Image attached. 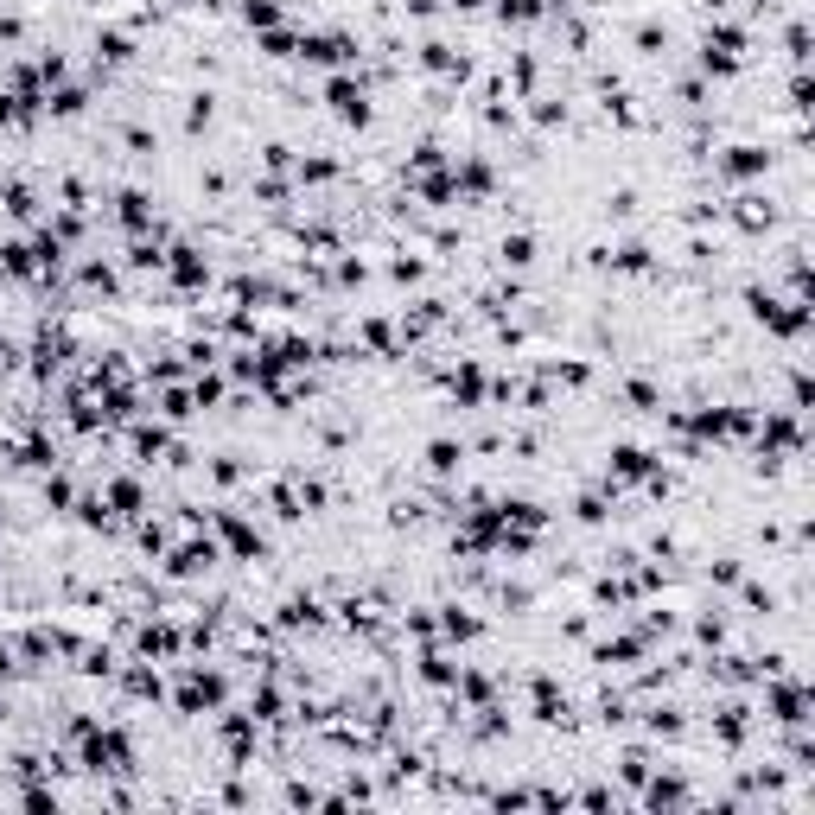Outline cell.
<instances>
[{
    "label": "cell",
    "mask_w": 815,
    "mask_h": 815,
    "mask_svg": "<svg viewBox=\"0 0 815 815\" xmlns=\"http://www.w3.org/2000/svg\"><path fill=\"white\" fill-rule=\"evenodd\" d=\"M102 504H109L115 516H141V510H147V497H141V484H134V478H109Z\"/></svg>",
    "instance_id": "obj_13"
},
{
    "label": "cell",
    "mask_w": 815,
    "mask_h": 815,
    "mask_svg": "<svg viewBox=\"0 0 815 815\" xmlns=\"http://www.w3.org/2000/svg\"><path fill=\"white\" fill-rule=\"evenodd\" d=\"M223 675L217 669H204V663H192L185 669V682H179V714H204V707H223Z\"/></svg>",
    "instance_id": "obj_4"
},
{
    "label": "cell",
    "mask_w": 815,
    "mask_h": 815,
    "mask_svg": "<svg viewBox=\"0 0 815 815\" xmlns=\"http://www.w3.org/2000/svg\"><path fill=\"white\" fill-rule=\"evenodd\" d=\"M535 720L567 726V695H554V682H548V675H535Z\"/></svg>",
    "instance_id": "obj_17"
},
{
    "label": "cell",
    "mask_w": 815,
    "mask_h": 815,
    "mask_svg": "<svg viewBox=\"0 0 815 815\" xmlns=\"http://www.w3.org/2000/svg\"><path fill=\"white\" fill-rule=\"evenodd\" d=\"M121 688H128L134 701H160L166 695V682H160V669H153V663H134L128 675H121Z\"/></svg>",
    "instance_id": "obj_15"
},
{
    "label": "cell",
    "mask_w": 815,
    "mask_h": 815,
    "mask_svg": "<svg viewBox=\"0 0 815 815\" xmlns=\"http://www.w3.org/2000/svg\"><path fill=\"white\" fill-rule=\"evenodd\" d=\"M695 796H688L682 777H669V771H650L644 777V809H688Z\"/></svg>",
    "instance_id": "obj_7"
},
{
    "label": "cell",
    "mask_w": 815,
    "mask_h": 815,
    "mask_svg": "<svg viewBox=\"0 0 815 815\" xmlns=\"http://www.w3.org/2000/svg\"><path fill=\"white\" fill-rule=\"evenodd\" d=\"M242 20H249V26H281V0H242Z\"/></svg>",
    "instance_id": "obj_22"
},
{
    "label": "cell",
    "mask_w": 815,
    "mask_h": 815,
    "mask_svg": "<svg viewBox=\"0 0 815 815\" xmlns=\"http://www.w3.org/2000/svg\"><path fill=\"white\" fill-rule=\"evenodd\" d=\"M695 637H701L707 650H720V644H726V624H720V618H701V624H695Z\"/></svg>",
    "instance_id": "obj_25"
},
{
    "label": "cell",
    "mask_w": 815,
    "mask_h": 815,
    "mask_svg": "<svg viewBox=\"0 0 815 815\" xmlns=\"http://www.w3.org/2000/svg\"><path fill=\"white\" fill-rule=\"evenodd\" d=\"M771 172V147H726L720 153V179H765Z\"/></svg>",
    "instance_id": "obj_6"
},
{
    "label": "cell",
    "mask_w": 815,
    "mask_h": 815,
    "mask_svg": "<svg viewBox=\"0 0 815 815\" xmlns=\"http://www.w3.org/2000/svg\"><path fill=\"white\" fill-rule=\"evenodd\" d=\"M96 58L128 64V58H134V39H128V32H96Z\"/></svg>",
    "instance_id": "obj_20"
},
{
    "label": "cell",
    "mask_w": 815,
    "mask_h": 815,
    "mask_svg": "<svg viewBox=\"0 0 815 815\" xmlns=\"http://www.w3.org/2000/svg\"><path fill=\"white\" fill-rule=\"evenodd\" d=\"M765 714H771L777 726H790V733H803V726H809V688H803V682H784V675H771Z\"/></svg>",
    "instance_id": "obj_3"
},
{
    "label": "cell",
    "mask_w": 815,
    "mask_h": 815,
    "mask_svg": "<svg viewBox=\"0 0 815 815\" xmlns=\"http://www.w3.org/2000/svg\"><path fill=\"white\" fill-rule=\"evenodd\" d=\"M71 739H77V765L90 771V777H121V771H134V745H128V733H121V726L77 720Z\"/></svg>",
    "instance_id": "obj_1"
},
{
    "label": "cell",
    "mask_w": 815,
    "mask_h": 815,
    "mask_svg": "<svg viewBox=\"0 0 815 815\" xmlns=\"http://www.w3.org/2000/svg\"><path fill=\"white\" fill-rule=\"evenodd\" d=\"M217 561V542L204 535V542H185V548H172V561H166V574H179V580H192V574H204V567Z\"/></svg>",
    "instance_id": "obj_10"
},
{
    "label": "cell",
    "mask_w": 815,
    "mask_h": 815,
    "mask_svg": "<svg viewBox=\"0 0 815 815\" xmlns=\"http://www.w3.org/2000/svg\"><path fill=\"white\" fill-rule=\"evenodd\" d=\"M141 656H179V631H172V624H147L141 631Z\"/></svg>",
    "instance_id": "obj_19"
},
{
    "label": "cell",
    "mask_w": 815,
    "mask_h": 815,
    "mask_svg": "<svg viewBox=\"0 0 815 815\" xmlns=\"http://www.w3.org/2000/svg\"><path fill=\"white\" fill-rule=\"evenodd\" d=\"M446 389H453V395H459L465 408H478L484 395H491V389H484V370H478V363H459V370L446 376Z\"/></svg>",
    "instance_id": "obj_14"
},
{
    "label": "cell",
    "mask_w": 815,
    "mask_h": 815,
    "mask_svg": "<svg viewBox=\"0 0 815 815\" xmlns=\"http://www.w3.org/2000/svg\"><path fill=\"white\" fill-rule=\"evenodd\" d=\"M77 504V484L71 478H45V510H71Z\"/></svg>",
    "instance_id": "obj_23"
},
{
    "label": "cell",
    "mask_w": 815,
    "mask_h": 815,
    "mask_svg": "<svg viewBox=\"0 0 815 815\" xmlns=\"http://www.w3.org/2000/svg\"><path fill=\"white\" fill-rule=\"evenodd\" d=\"M325 102H332V115L338 121H351V128H370V96H363V83L357 77H332V83H325Z\"/></svg>",
    "instance_id": "obj_5"
},
{
    "label": "cell",
    "mask_w": 815,
    "mask_h": 815,
    "mask_svg": "<svg viewBox=\"0 0 815 815\" xmlns=\"http://www.w3.org/2000/svg\"><path fill=\"white\" fill-rule=\"evenodd\" d=\"M166 268H172V281H179V287H204V281H211V262H204L198 249H172Z\"/></svg>",
    "instance_id": "obj_11"
},
{
    "label": "cell",
    "mask_w": 815,
    "mask_h": 815,
    "mask_svg": "<svg viewBox=\"0 0 815 815\" xmlns=\"http://www.w3.org/2000/svg\"><path fill=\"white\" fill-rule=\"evenodd\" d=\"M427 465H433L440 478H453L459 465H465V440H433V446H427Z\"/></svg>",
    "instance_id": "obj_18"
},
{
    "label": "cell",
    "mask_w": 815,
    "mask_h": 815,
    "mask_svg": "<svg viewBox=\"0 0 815 815\" xmlns=\"http://www.w3.org/2000/svg\"><path fill=\"white\" fill-rule=\"evenodd\" d=\"M745 45H752V32H745V26L714 20V26H707V39H701V71L707 77H733L739 64H745Z\"/></svg>",
    "instance_id": "obj_2"
},
{
    "label": "cell",
    "mask_w": 815,
    "mask_h": 815,
    "mask_svg": "<svg viewBox=\"0 0 815 815\" xmlns=\"http://www.w3.org/2000/svg\"><path fill=\"white\" fill-rule=\"evenodd\" d=\"M714 739L726 745V752H739V745L752 739V707H745V701H733V707H720V714H714Z\"/></svg>",
    "instance_id": "obj_9"
},
{
    "label": "cell",
    "mask_w": 815,
    "mask_h": 815,
    "mask_svg": "<svg viewBox=\"0 0 815 815\" xmlns=\"http://www.w3.org/2000/svg\"><path fill=\"white\" fill-rule=\"evenodd\" d=\"M612 268L618 274H650V249H644V242H624V249L612 255Z\"/></svg>",
    "instance_id": "obj_21"
},
{
    "label": "cell",
    "mask_w": 815,
    "mask_h": 815,
    "mask_svg": "<svg viewBox=\"0 0 815 815\" xmlns=\"http://www.w3.org/2000/svg\"><path fill=\"white\" fill-rule=\"evenodd\" d=\"M497 255H504L510 268H529V262H535V242H529V236H504V249H497Z\"/></svg>",
    "instance_id": "obj_24"
},
{
    "label": "cell",
    "mask_w": 815,
    "mask_h": 815,
    "mask_svg": "<svg viewBox=\"0 0 815 815\" xmlns=\"http://www.w3.org/2000/svg\"><path fill=\"white\" fill-rule=\"evenodd\" d=\"M0 523H7V510H0Z\"/></svg>",
    "instance_id": "obj_26"
},
{
    "label": "cell",
    "mask_w": 815,
    "mask_h": 815,
    "mask_svg": "<svg viewBox=\"0 0 815 815\" xmlns=\"http://www.w3.org/2000/svg\"><path fill=\"white\" fill-rule=\"evenodd\" d=\"M217 535L230 542V554L236 561H262V535H255L242 516H230V510H217Z\"/></svg>",
    "instance_id": "obj_8"
},
{
    "label": "cell",
    "mask_w": 815,
    "mask_h": 815,
    "mask_svg": "<svg viewBox=\"0 0 815 815\" xmlns=\"http://www.w3.org/2000/svg\"><path fill=\"white\" fill-rule=\"evenodd\" d=\"M128 446H134V459H147V465H153V459H160V453H166V446H172V433H166L160 421H153V427L141 421V427H134V433H128Z\"/></svg>",
    "instance_id": "obj_16"
},
{
    "label": "cell",
    "mask_w": 815,
    "mask_h": 815,
    "mask_svg": "<svg viewBox=\"0 0 815 815\" xmlns=\"http://www.w3.org/2000/svg\"><path fill=\"white\" fill-rule=\"evenodd\" d=\"M478 631H484V624L465 612V605H440V637H446V644H472Z\"/></svg>",
    "instance_id": "obj_12"
}]
</instances>
